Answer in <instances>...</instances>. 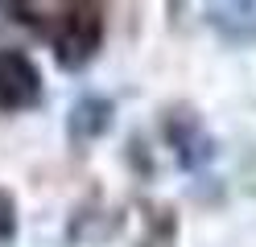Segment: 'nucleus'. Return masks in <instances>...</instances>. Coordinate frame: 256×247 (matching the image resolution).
Segmentation results:
<instances>
[{
    "label": "nucleus",
    "instance_id": "1",
    "mask_svg": "<svg viewBox=\"0 0 256 247\" xmlns=\"http://www.w3.org/2000/svg\"><path fill=\"white\" fill-rule=\"evenodd\" d=\"M104 41V16L95 4H78L70 8V16L62 21L58 37H54V54L62 70H83V66L95 58V49Z\"/></svg>",
    "mask_w": 256,
    "mask_h": 247
},
{
    "label": "nucleus",
    "instance_id": "2",
    "mask_svg": "<svg viewBox=\"0 0 256 247\" xmlns=\"http://www.w3.org/2000/svg\"><path fill=\"white\" fill-rule=\"evenodd\" d=\"M42 99V74L17 49H0V111H25Z\"/></svg>",
    "mask_w": 256,
    "mask_h": 247
},
{
    "label": "nucleus",
    "instance_id": "3",
    "mask_svg": "<svg viewBox=\"0 0 256 247\" xmlns=\"http://www.w3.org/2000/svg\"><path fill=\"white\" fill-rule=\"evenodd\" d=\"M170 144H174V153H178V161L186 165V169H198L202 161H211L215 153V144L211 136H206V128L198 124V115L194 111H178V115H170Z\"/></svg>",
    "mask_w": 256,
    "mask_h": 247
},
{
    "label": "nucleus",
    "instance_id": "4",
    "mask_svg": "<svg viewBox=\"0 0 256 247\" xmlns=\"http://www.w3.org/2000/svg\"><path fill=\"white\" fill-rule=\"evenodd\" d=\"M112 115H116V107H112V99L104 95H83L70 103V115H66V132L74 144H87L95 136H104V132L112 128Z\"/></svg>",
    "mask_w": 256,
    "mask_h": 247
},
{
    "label": "nucleus",
    "instance_id": "5",
    "mask_svg": "<svg viewBox=\"0 0 256 247\" xmlns=\"http://www.w3.org/2000/svg\"><path fill=\"white\" fill-rule=\"evenodd\" d=\"M211 25L228 41H256V4H211Z\"/></svg>",
    "mask_w": 256,
    "mask_h": 247
},
{
    "label": "nucleus",
    "instance_id": "6",
    "mask_svg": "<svg viewBox=\"0 0 256 247\" xmlns=\"http://www.w3.org/2000/svg\"><path fill=\"white\" fill-rule=\"evenodd\" d=\"M17 235V202L8 198V190H0V243H8Z\"/></svg>",
    "mask_w": 256,
    "mask_h": 247
}]
</instances>
